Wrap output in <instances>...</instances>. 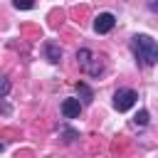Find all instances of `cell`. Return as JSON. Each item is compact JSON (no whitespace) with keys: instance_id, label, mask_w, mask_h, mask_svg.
Wrapping results in <instances>:
<instances>
[{"instance_id":"obj_1","label":"cell","mask_w":158,"mask_h":158,"mask_svg":"<svg viewBox=\"0 0 158 158\" xmlns=\"http://www.w3.org/2000/svg\"><path fill=\"white\" fill-rule=\"evenodd\" d=\"M131 49H133L138 64H143V67L158 64V42H156L153 37H148V35H136V37L131 40Z\"/></svg>"},{"instance_id":"obj_2","label":"cell","mask_w":158,"mask_h":158,"mask_svg":"<svg viewBox=\"0 0 158 158\" xmlns=\"http://www.w3.org/2000/svg\"><path fill=\"white\" fill-rule=\"evenodd\" d=\"M77 62H79V67L86 72V74H91V77H99L101 72H104V62L91 52V49H79L77 52Z\"/></svg>"},{"instance_id":"obj_3","label":"cell","mask_w":158,"mask_h":158,"mask_svg":"<svg viewBox=\"0 0 158 158\" xmlns=\"http://www.w3.org/2000/svg\"><path fill=\"white\" fill-rule=\"evenodd\" d=\"M136 99H138V94L133 89H116V94H114V109L116 111H128L136 104Z\"/></svg>"},{"instance_id":"obj_4","label":"cell","mask_w":158,"mask_h":158,"mask_svg":"<svg viewBox=\"0 0 158 158\" xmlns=\"http://www.w3.org/2000/svg\"><path fill=\"white\" fill-rule=\"evenodd\" d=\"M114 25H116V17L111 12H99L96 20H94V32L96 35H106V32L114 30Z\"/></svg>"},{"instance_id":"obj_5","label":"cell","mask_w":158,"mask_h":158,"mask_svg":"<svg viewBox=\"0 0 158 158\" xmlns=\"http://www.w3.org/2000/svg\"><path fill=\"white\" fill-rule=\"evenodd\" d=\"M81 114V101L79 99H64L62 101V116L64 118H77Z\"/></svg>"},{"instance_id":"obj_6","label":"cell","mask_w":158,"mask_h":158,"mask_svg":"<svg viewBox=\"0 0 158 158\" xmlns=\"http://www.w3.org/2000/svg\"><path fill=\"white\" fill-rule=\"evenodd\" d=\"M44 54H47V59H49L52 64H57V62L62 59V49H59L54 42H47V44H44Z\"/></svg>"},{"instance_id":"obj_7","label":"cell","mask_w":158,"mask_h":158,"mask_svg":"<svg viewBox=\"0 0 158 158\" xmlns=\"http://www.w3.org/2000/svg\"><path fill=\"white\" fill-rule=\"evenodd\" d=\"M77 89H79V94H81V106H84V104H91V99H94L91 89H89L84 81H79V84H77Z\"/></svg>"},{"instance_id":"obj_8","label":"cell","mask_w":158,"mask_h":158,"mask_svg":"<svg viewBox=\"0 0 158 158\" xmlns=\"http://www.w3.org/2000/svg\"><path fill=\"white\" fill-rule=\"evenodd\" d=\"M146 123H148V111H146V109H141V111H138V114L133 116V126H138V128H143Z\"/></svg>"},{"instance_id":"obj_9","label":"cell","mask_w":158,"mask_h":158,"mask_svg":"<svg viewBox=\"0 0 158 158\" xmlns=\"http://www.w3.org/2000/svg\"><path fill=\"white\" fill-rule=\"evenodd\" d=\"M10 91V79L7 77H0V99H5Z\"/></svg>"},{"instance_id":"obj_10","label":"cell","mask_w":158,"mask_h":158,"mask_svg":"<svg viewBox=\"0 0 158 158\" xmlns=\"http://www.w3.org/2000/svg\"><path fill=\"white\" fill-rule=\"evenodd\" d=\"M12 5H15V7H17V10H32V7H35V5H32V2H20V0H15V2H12Z\"/></svg>"},{"instance_id":"obj_11","label":"cell","mask_w":158,"mask_h":158,"mask_svg":"<svg viewBox=\"0 0 158 158\" xmlns=\"http://www.w3.org/2000/svg\"><path fill=\"white\" fill-rule=\"evenodd\" d=\"M62 133H64V136H67V138H64V141H67V143H69V141H74V138H77V131H72V128H62Z\"/></svg>"},{"instance_id":"obj_12","label":"cell","mask_w":158,"mask_h":158,"mask_svg":"<svg viewBox=\"0 0 158 158\" xmlns=\"http://www.w3.org/2000/svg\"><path fill=\"white\" fill-rule=\"evenodd\" d=\"M148 10H153V12H158V2H156V0H151V2H148Z\"/></svg>"},{"instance_id":"obj_13","label":"cell","mask_w":158,"mask_h":158,"mask_svg":"<svg viewBox=\"0 0 158 158\" xmlns=\"http://www.w3.org/2000/svg\"><path fill=\"white\" fill-rule=\"evenodd\" d=\"M2 151H5V143H2V141H0V153H2Z\"/></svg>"}]
</instances>
